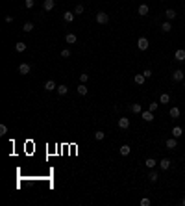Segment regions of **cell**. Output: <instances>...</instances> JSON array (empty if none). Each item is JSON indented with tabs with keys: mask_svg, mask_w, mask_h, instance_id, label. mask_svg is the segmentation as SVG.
I'll return each instance as SVG.
<instances>
[{
	"mask_svg": "<svg viewBox=\"0 0 185 206\" xmlns=\"http://www.w3.org/2000/svg\"><path fill=\"white\" fill-rule=\"evenodd\" d=\"M104 138H106V134H104L102 130H98V132H94V139H96V141H102Z\"/></svg>",
	"mask_w": 185,
	"mask_h": 206,
	"instance_id": "28",
	"label": "cell"
},
{
	"mask_svg": "<svg viewBox=\"0 0 185 206\" xmlns=\"http://www.w3.org/2000/svg\"><path fill=\"white\" fill-rule=\"evenodd\" d=\"M183 87H185V80H183Z\"/></svg>",
	"mask_w": 185,
	"mask_h": 206,
	"instance_id": "39",
	"label": "cell"
},
{
	"mask_svg": "<svg viewBox=\"0 0 185 206\" xmlns=\"http://www.w3.org/2000/svg\"><path fill=\"white\" fill-rule=\"evenodd\" d=\"M172 30V22L170 21H165L163 24H161V32H165V34H168Z\"/></svg>",
	"mask_w": 185,
	"mask_h": 206,
	"instance_id": "12",
	"label": "cell"
},
{
	"mask_svg": "<svg viewBox=\"0 0 185 206\" xmlns=\"http://www.w3.org/2000/svg\"><path fill=\"white\" fill-rule=\"evenodd\" d=\"M165 147L170 149V150H174V149L178 147V138H174V135H172L170 139H167V141H165Z\"/></svg>",
	"mask_w": 185,
	"mask_h": 206,
	"instance_id": "4",
	"label": "cell"
},
{
	"mask_svg": "<svg viewBox=\"0 0 185 206\" xmlns=\"http://www.w3.org/2000/svg\"><path fill=\"white\" fill-rule=\"evenodd\" d=\"M157 106H159L157 102H150V104H148V110H150V112H156V110H157Z\"/></svg>",
	"mask_w": 185,
	"mask_h": 206,
	"instance_id": "31",
	"label": "cell"
},
{
	"mask_svg": "<svg viewBox=\"0 0 185 206\" xmlns=\"http://www.w3.org/2000/svg\"><path fill=\"white\" fill-rule=\"evenodd\" d=\"M148 47H150L148 39H146V37H139V41H137V48H139V50H148Z\"/></svg>",
	"mask_w": 185,
	"mask_h": 206,
	"instance_id": "3",
	"label": "cell"
},
{
	"mask_svg": "<svg viewBox=\"0 0 185 206\" xmlns=\"http://www.w3.org/2000/svg\"><path fill=\"white\" fill-rule=\"evenodd\" d=\"M94 19H96V22H98V24H106V22L109 21V15H107V13H104V11H98Z\"/></svg>",
	"mask_w": 185,
	"mask_h": 206,
	"instance_id": "1",
	"label": "cell"
},
{
	"mask_svg": "<svg viewBox=\"0 0 185 206\" xmlns=\"http://www.w3.org/2000/svg\"><path fill=\"white\" fill-rule=\"evenodd\" d=\"M118 128H122V130L130 128V119L128 117H121V119H118Z\"/></svg>",
	"mask_w": 185,
	"mask_h": 206,
	"instance_id": "8",
	"label": "cell"
},
{
	"mask_svg": "<svg viewBox=\"0 0 185 206\" xmlns=\"http://www.w3.org/2000/svg\"><path fill=\"white\" fill-rule=\"evenodd\" d=\"M148 11H150V8L146 6V4H141V6H139V9H137V13L143 15V17H144V15H148Z\"/></svg>",
	"mask_w": 185,
	"mask_h": 206,
	"instance_id": "15",
	"label": "cell"
},
{
	"mask_svg": "<svg viewBox=\"0 0 185 206\" xmlns=\"http://www.w3.org/2000/svg\"><path fill=\"white\" fill-rule=\"evenodd\" d=\"M179 113H182V112H179V108H178V106H172L170 110H168V115H170L172 119H178V117H179Z\"/></svg>",
	"mask_w": 185,
	"mask_h": 206,
	"instance_id": "10",
	"label": "cell"
},
{
	"mask_svg": "<svg viewBox=\"0 0 185 206\" xmlns=\"http://www.w3.org/2000/svg\"><path fill=\"white\" fill-rule=\"evenodd\" d=\"M74 15H76V13L65 11V13H63V21H65V22H72V21H74Z\"/></svg>",
	"mask_w": 185,
	"mask_h": 206,
	"instance_id": "11",
	"label": "cell"
},
{
	"mask_svg": "<svg viewBox=\"0 0 185 206\" xmlns=\"http://www.w3.org/2000/svg\"><path fill=\"white\" fill-rule=\"evenodd\" d=\"M157 178H159L157 171H150V173H148V180H150V182H157Z\"/></svg>",
	"mask_w": 185,
	"mask_h": 206,
	"instance_id": "21",
	"label": "cell"
},
{
	"mask_svg": "<svg viewBox=\"0 0 185 206\" xmlns=\"http://www.w3.org/2000/svg\"><path fill=\"white\" fill-rule=\"evenodd\" d=\"M130 108H132L133 113H141V112H143V106H141V104H132Z\"/></svg>",
	"mask_w": 185,
	"mask_h": 206,
	"instance_id": "26",
	"label": "cell"
},
{
	"mask_svg": "<svg viewBox=\"0 0 185 206\" xmlns=\"http://www.w3.org/2000/svg\"><path fill=\"white\" fill-rule=\"evenodd\" d=\"M141 115H143V119H144L146 123H152V121H154V112H150V110H143Z\"/></svg>",
	"mask_w": 185,
	"mask_h": 206,
	"instance_id": "5",
	"label": "cell"
},
{
	"mask_svg": "<svg viewBox=\"0 0 185 206\" xmlns=\"http://www.w3.org/2000/svg\"><path fill=\"white\" fill-rule=\"evenodd\" d=\"M58 93H59V95H67V93H69V87H67V85H65V84L58 85Z\"/></svg>",
	"mask_w": 185,
	"mask_h": 206,
	"instance_id": "24",
	"label": "cell"
},
{
	"mask_svg": "<svg viewBox=\"0 0 185 206\" xmlns=\"http://www.w3.org/2000/svg\"><path fill=\"white\" fill-rule=\"evenodd\" d=\"M144 165H146L148 169H154V167L157 165V162H156L154 158H146V160H144Z\"/></svg>",
	"mask_w": 185,
	"mask_h": 206,
	"instance_id": "17",
	"label": "cell"
},
{
	"mask_svg": "<svg viewBox=\"0 0 185 206\" xmlns=\"http://www.w3.org/2000/svg\"><path fill=\"white\" fill-rule=\"evenodd\" d=\"M54 6H56V0H44V4H43L44 11H52Z\"/></svg>",
	"mask_w": 185,
	"mask_h": 206,
	"instance_id": "9",
	"label": "cell"
},
{
	"mask_svg": "<svg viewBox=\"0 0 185 206\" xmlns=\"http://www.w3.org/2000/svg\"><path fill=\"white\" fill-rule=\"evenodd\" d=\"M174 59H176V61H185V50L178 48L176 52H174Z\"/></svg>",
	"mask_w": 185,
	"mask_h": 206,
	"instance_id": "6",
	"label": "cell"
},
{
	"mask_svg": "<svg viewBox=\"0 0 185 206\" xmlns=\"http://www.w3.org/2000/svg\"><path fill=\"white\" fill-rule=\"evenodd\" d=\"M76 89H78V93H80V95H87V91H89V89H87V85H85V84H80V85H78V87H76Z\"/></svg>",
	"mask_w": 185,
	"mask_h": 206,
	"instance_id": "22",
	"label": "cell"
},
{
	"mask_svg": "<svg viewBox=\"0 0 185 206\" xmlns=\"http://www.w3.org/2000/svg\"><path fill=\"white\" fill-rule=\"evenodd\" d=\"M172 80H174V82H183V80H185V74H183L182 69H176V71L172 73Z\"/></svg>",
	"mask_w": 185,
	"mask_h": 206,
	"instance_id": "2",
	"label": "cell"
},
{
	"mask_svg": "<svg viewBox=\"0 0 185 206\" xmlns=\"http://www.w3.org/2000/svg\"><path fill=\"white\" fill-rule=\"evenodd\" d=\"M54 89H58L56 82H54V80H48V82L44 84V91H54Z\"/></svg>",
	"mask_w": 185,
	"mask_h": 206,
	"instance_id": "14",
	"label": "cell"
},
{
	"mask_svg": "<svg viewBox=\"0 0 185 206\" xmlns=\"http://www.w3.org/2000/svg\"><path fill=\"white\" fill-rule=\"evenodd\" d=\"M87 80H89V74H87V73H83V74H80V82H82V84H85V82H87Z\"/></svg>",
	"mask_w": 185,
	"mask_h": 206,
	"instance_id": "30",
	"label": "cell"
},
{
	"mask_svg": "<svg viewBox=\"0 0 185 206\" xmlns=\"http://www.w3.org/2000/svg\"><path fill=\"white\" fill-rule=\"evenodd\" d=\"M165 17H167V21H174V19H176V11H174V9H167V11H165Z\"/></svg>",
	"mask_w": 185,
	"mask_h": 206,
	"instance_id": "16",
	"label": "cell"
},
{
	"mask_svg": "<svg viewBox=\"0 0 185 206\" xmlns=\"http://www.w3.org/2000/svg\"><path fill=\"white\" fill-rule=\"evenodd\" d=\"M182 204H183V206H185V199H183V200H182Z\"/></svg>",
	"mask_w": 185,
	"mask_h": 206,
	"instance_id": "38",
	"label": "cell"
},
{
	"mask_svg": "<svg viewBox=\"0 0 185 206\" xmlns=\"http://www.w3.org/2000/svg\"><path fill=\"white\" fill-rule=\"evenodd\" d=\"M8 134V126L6 124H0V135H6Z\"/></svg>",
	"mask_w": 185,
	"mask_h": 206,
	"instance_id": "35",
	"label": "cell"
},
{
	"mask_svg": "<svg viewBox=\"0 0 185 206\" xmlns=\"http://www.w3.org/2000/svg\"><path fill=\"white\" fill-rule=\"evenodd\" d=\"M65 41H67L69 45H74V43L78 41V37L74 36V34H67V36H65Z\"/></svg>",
	"mask_w": 185,
	"mask_h": 206,
	"instance_id": "18",
	"label": "cell"
},
{
	"mask_svg": "<svg viewBox=\"0 0 185 206\" xmlns=\"http://www.w3.org/2000/svg\"><path fill=\"white\" fill-rule=\"evenodd\" d=\"M144 76H146V78H150V76H152V71H150V69H144Z\"/></svg>",
	"mask_w": 185,
	"mask_h": 206,
	"instance_id": "37",
	"label": "cell"
},
{
	"mask_svg": "<svg viewBox=\"0 0 185 206\" xmlns=\"http://www.w3.org/2000/svg\"><path fill=\"white\" fill-rule=\"evenodd\" d=\"M170 165H172V162L168 158H163L161 162H159V169H163V171H167V169H170Z\"/></svg>",
	"mask_w": 185,
	"mask_h": 206,
	"instance_id": "7",
	"label": "cell"
},
{
	"mask_svg": "<svg viewBox=\"0 0 185 206\" xmlns=\"http://www.w3.org/2000/svg\"><path fill=\"white\" fill-rule=\"evenodd\" d=\"M172 135H174V138H182V135H183L182 126H174V128H172Z\"/></svg>",
	"mask_w": 185,
	"mask_h": 206,
	"instance_id": "20",
	"label": "cell"
},
{
	"mask_svg": "<svg viewBox=\"0 0 185 206\" xmlns=\"http://www.w3.org/2000/svg\"><path fill=\"white\" fill-rule=\"evenodd\" d=\"M168 100H170V95H168V93H163L161 97H159V102H161V104H168Z\"/></svg>",
	"mask_w": 185,
	"mask_h": 206,
	"instance_id": "23",
	"label": "cell"
},
{
	"mask_svg": "<svg viewBox=\"0 0 185 206\" xmlns=\"http://www.w3.org/2000/svg\"><path fill=\"white\" fill-rule=\"evenodd\" d=\"M144 80H146V76H144V74H135L133 82H135L137 85H143V84H144Z\"/></svg>",
	"mask_w": 185,
	"mask_h": 206,
	"instance_id": "19",
	"label": "cell"
},
{
	"mask_svg": "<svg viewBox=\"0 0 185 206\" xmlns=\"http://www.w3.org/2000/svg\"><path fill=\"white\" fill-rule=\"evenodd\" d=\"M130 150H132V149H130V145H122V147H121V154H122V156H128Z\"/></svg>",
	"mask_w": 185,
	"mask_h": 206,
	"instance_id": "27",
	"label": "cell"
},
{
	"mask_svg": "<svg viewBox=\"0 0 185 206\" xmlns=\"http://www.w3.org/2000/svg\"><path fill=\"white\" fill-rule=\"evenodd\" d=\"M150 204H152V203H150L148 197H143V199H141V206H150Z\"/></svg>",
	"mask_w": 185,
	"mask_h": 206,
	"instance_id": "32",
	"label": "cell"
},
{
	"mask_svg": "<svg viewBox=\"0 0 185 206\" xmlns=\"http://www.w3.org/2000/svg\"><path fill=\"white\" fill-rule=\"evenodd\" d=\"M35 6V0H26V9H32Z\"/></svg>",
	"mask_w": 185,
	"mask_h": 206,
	"instance_id": "36",
	"label": "cell"
},
{
	"mask_svg": "<svg viewBox=\"0 0 185 206\" xmlns=\"http://www.w3.org/2000/svg\"><path fill=\"white\" fill-rule=\"evenodd\" d=\"M22 30H24V32H32V30H33V22H24Z\"/></svg>",
	"mask_w": 185,
	"mask_h": 206,
	"instance_id": "29",
	"label": "cell"
},
{
	"mask_svg": "<svg viewBox=\"0 0 185 206\" xmlns=\"http://www.w3.org/2000/svg\"><path fill=\"white\" fill-rule=\"evenodd\" d=\"M15 48H17V52H24V50H26V43L19 41L17 45H15Z\"/></svg>",
	"mask_w": 185,
	"mask_h": 206,
	"instance_id": "25",
	"label": "cell"
},
{
	"mask_svg": "<svg viewBox=\"0 0 185 206\" xmlns=\"http://www.w3.org/2000/svg\"><path fill=\"white\" fill-rule=\"evenodd\" d=\"M30 69H32V67H30L28 63H21V65H19V73H21V74H28Z\"/></svg>",
	"mask_w": 185,
	"mask_h": 206,
	"instance_id": "13",
	"label": "cell"
},
{
	"mask_svg": "<svg viewBox=\"0 0 185 206\" xmlns=\"http://www.w3.org/2000/svg\"><path fill=\"white\" fill-rule=\"evenodd\" d=\"M74 13H76V15H80V13H83V6H82V4H78V6L74 8Z\"/></svg>",
	"mask_w": 185,
	"mask_h": 206,
	"instance_id": "33",
	"label": "cell"
},
{
	"mask_svg": "<svg viewBox=\"0 0 185 206\" xmlns=\"http://www.w3.org/2000/svg\"><path fill=\"white\" fill-rule=\"evenodd\" d=\"M61 58H71V50H69V48L61 50Z\"/></svg>",
	"mask_w": 185,
	"mask_h": 206,
	"instance_id": "34",
	"label": "cell"
}]
</instances>
